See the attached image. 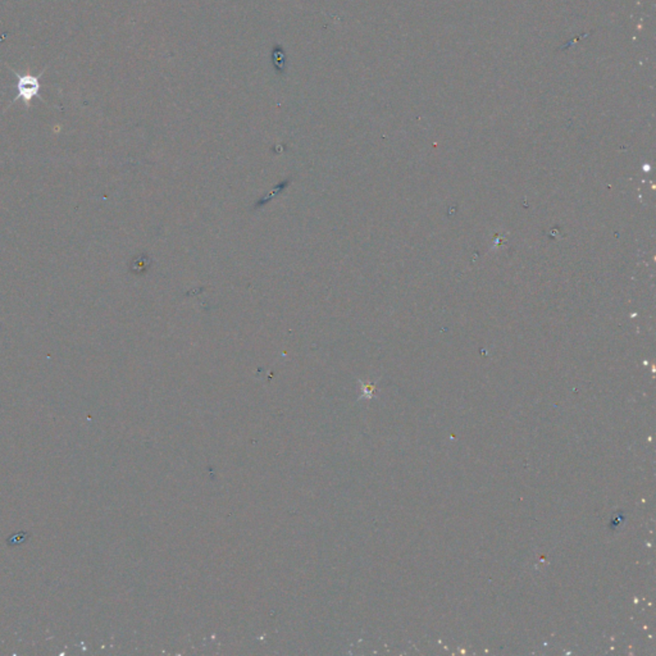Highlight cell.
Returning <instances> with one entry per match:
<instances>
[{"instance_id":"cell-1","label":"cell","mask_w":656,"mask_h":656,"mask_svg":"<svg viewBox=\"0 0 656 656\" xmlns=\"http://www.w3.org/2000/svg\"><path fill=\"white\" fill-rule=\"evenodd\" d=\"M8 67V66H7ZM9 70H12L10 67H8ZM13 71V73L17 76L18 82H17V91L18 95L16 97V99L13 100L17 102V100H22L27 108L30 106V103L31 100L36 97H40V76H43L44 72H41L40 75L37 76H34V75H25V73H19L17 71Z\"/></svg>"}]
</instances>
